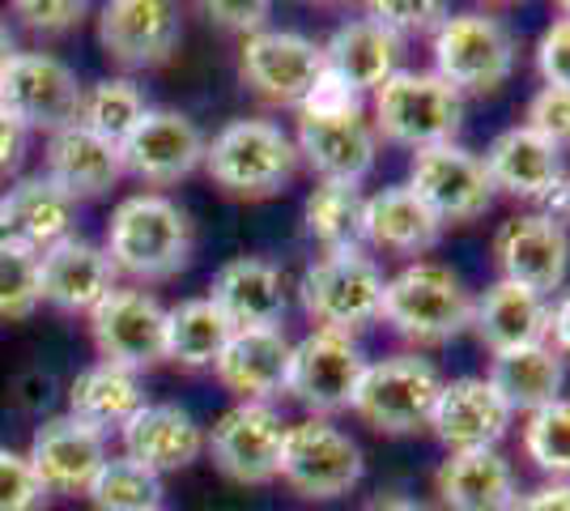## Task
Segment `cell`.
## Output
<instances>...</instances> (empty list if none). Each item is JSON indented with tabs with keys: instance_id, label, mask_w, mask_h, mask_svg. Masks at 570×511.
Wrapping results in <instances>:
<instances>
[{
	"instance_id": "13",
	"label": "cell",
	"mask_w": 570,
	"mask_h": 511,
	"mask_svg": "<svg viewBox=\"0 0 570 511\" xmlns=\"http://www.w3.org/2000/svg\"><path fill=\"white\" fill-rule=\"evenodd\" d=\"M205 146L209 137L191 116L175 107H149L137 128L119 141V163H124V175L141 179L149 188H170L205 167Z\"/></svg>"
},
{
	"instance_id": "18",
	"label": "cell",
	"mask_w": 570,
	"mask_h": 511,
	"mask_svg": "<svg viewBox=\"0 0 570 511\" xmlns=\"http://www.w3.org/2000/svg\"><path fill=\"white\" fill-rule=\"evenodd\" d=\"M107 456V435L72 414L43 417L26 448V461L48 494H86Z\"/></svg>"
},
{
	"instance_id": "34",
	"label": "cell",
	"mask_w": 570,
	"mask_h": 511,
	"mask_svg": "<svg viewBox=\"0 0 570 511\" xmlns=\"http://www.w3.org/2000/svg\"><path fill=\"white\" fill-rule=\"evenodd\" d=\"M230 320L214 307L209 294L196 298H179L167 307V358L179 363L184 371H205L222 358L226 341H230Z\"/></svg>"
},
{
	"instance_id": "50",
	"label": "cell",
	"mask_w": 570,
	"mask_h": 511,
	"mask_svg": "<svg viewBox=\"0 0 570 511\" xmlns=\"http://www.w3.org/2000/svg\"><path fill=\"white\" fill-rule=\"evenodd\" d=\"M362 511H430V508H422V503L409 499V494H375Z\"/></svg>"
},
{
	"instance_id": "29",
	"label": "cell",
	"mask_w": 570,
	"mask_h": 511,
	"mask_svg": "<svg viewBox=\"0 0 570 511\" xmlns=\"http://www.w3.org/2000/svg\"><path fill=\"white\" fill-rule=\"evenodd\" d=\"M434 494L443 511H511L520 482L499 448L448 452V461L434 469Z\"/></svg>"
},
{
	"instance_id": "6",
	"label": "cell",
	"mask_w": 570,
	"mask_h": 511,
	"mask_svg": "<svg viewBox=\"0 0 570 511\" xmlns=\"http://www.w3.org/2000/svg\"><path fill=\"white\" fill-rule=\"evenodd\" d=\"M371 116L383 141L422 154L434 146H452L464 124V98L434 73L401 69L371 95Z\"/></svg>"
},
{
	"instance_id": "33",
	"label": "cell",
	"mask_w": 570,
	"mask_h": 511,
	"mask_svg": "<svg viewBox=\"0 0 570 511\" xmlns=\"http://www.w3.org/2000/svg\"><path fill=\"white\" fill-rule=\"evenodd\" d=\"M145 405V389L137 371H124L116 363H90L72 375L69 410L65 414L81 417L95 431H124V422Z\"/></svg>"
},
{
	"instance_id": "42",
	"label": "cell",
	"mask_w": 570,
	"mask_h": 511,
	"mask_svg": "<svg viewBox=\"0 0 570 511\" xmlns=\"http://www.w3.org/2000/svg\"><path fill=\"white\" fill-rule=\"evenodd\" d=\"M523 128H532L541 141H549L558 154H567L570 149V90H549V86H541L537 95L528 98Z\"/></svg>"
},
{
	"instance_id": "4",
	"label": "cell",
	"mask_w": 570,
	"mask_h": 511,
	"mask_svg": "<svg viewBox=\"0 0 570 511\" xmlns=\"http://www.w3.org/2000/svg\"><path fill=\"white\" fill-rule=\"evenodd\" d=\"M383 286L387 277L366 247H341V252H320L303 268L298 298L315 328L357 337L362 328L380 324Z\"/></svg>"
},
{
	"instance_id": "8",
	"label": "cell",
	"mask_w": 570,
	"mask_h": 511,
	"mask_svg": "<svg viewBox=\"0 0 570 511\" xmlns=\"http://www.w3.org/2000/svg\"><path fill=\"white\" fill-rule=\"evenodd\" d=\"M366 461H362V448L350 431H341L328 417H303V422H289L282 448V478L285 487L303 499H341L362 482Z\"/></svg>"
},
{
	"instance_id": "20",
	"label": "cell",
	"mask_w": 570,
	"mask_h": 511,
	"mask_svg": "<svg viewBox=\"0 0 570 511\" xmlns=\"http://www.w3.org/2000/svg\"><path fill=\"white\" fill-rule=\"evenodd\" d=\"M116 277L119 273L102 244H90L81 235H69L48 252H39V294L48 307L65 316H90L119 286Z\"/></svg>"
},
{
	"instance_id": "37",
	"label": "cell",
	"mask_w": 570,
	"mask_h": 511,
	"mask_svg": "<svg viewBox=\"0 0 570 511\" xmlns=\"http://www.w3.org/2000/svg\"><path fill=\"white\" fill-rule=\"evenodd\" d=\"M163 478L149 473L145 464L128 461L124 452L107 456L98 478L90 482L86 499L95 511H163Z\"/></svg>"
},
{
	"instance_id": "49",
	"label": "cell",
	"mask_w": 570,
	"mask_h": 511,
	"mask_svg": "<svg viewBox=\"0 0 570 511\" xmlns=\"http://www.w3.org/2000/svg\"><path fill=\"white\" fill-rule=\"evenodd\" d=\"M549 345L567 363L570 358V291H562L549 303Z\"/></svg>"
},
{
	"instance_id": "35",
	"label": "cell",
	"mask_w": 570,
	"mask_h": 511,
	"mask_svg": "<svg viewBox=\"0 0 570 511\" xmlns=\"http://www.w3.org/2000/svg\"><path fill=\"white\" fill-rule=\"evenodd\" d=\"M362 205L366 196L357 184H328L320 179L303 205V226L320 244V252H341V247H362Z\"/></svg>"
},
{
	"instance_id": "30",
	"label": "cell",
	"mask_w": 570,
	"mask_h": 511,
	"mask_svg": "<svg viewBox=\"0 0 570 511\" xmlns=\"http://www.w3.org/2000/svg\"><path fill=\"white\" fill-rule=\"evenodd\" d=\"M473 337L490 354L523 350V345H546L549 341V298L523 291L515 282H494L473 298Z\"/></svg>"
},
{
	"instance_id": "38",
	"label": "cell",
	"mask_w": 570,
	"mask_h": 511,
	"mask_svg": "<svg viewBox=\"0 0 570 511\" xmlns=\"http://www.w3.org/2000/svg\"><path fill=\"white\" fill-rule=\"evenodd\" d=\"M523 456L549 482H570V396L528 414L523 422Z\"/></svg>"
},
{
	"instance_id": "17",
	"label": "cell",
	"mask_w": 570,
	"mask_h": 511,
	"mask_svg": "<svg viewBox=\"0 0 570 511\" xmlns=\"http://www.w3.org/2000/svg\"><path fill=\"white\" fill-rule=\"evenodd\" d=\"M184 18L167 0H111L98 9V48L119 69H158L179 51Z\"/></svg>"
},
{
	"instance_id": "11",
	"label": "cell",
	"mask_w": 570,
	"mask_h": 511,
	"mask_svg": "<svg viewBox=\"0 0 570 511\" xmlns=\"http://www.w3.org/2000/svg\"><path fill=\"white\" fill-rule=\"evenodd\" d=\"M86 320L98 363L141 375L167 358V307L145 286H116Z\"/></svg>"
},
{
	"instance_id": "24",
	"label": "cell",
	"mask_w": 570,
	"mask_h": 511,
	"mask_svg": "<svg viewBox=\"0 0 570 511\" xmlns=\"http://www.w3.org/2000/svg\"><path fill=\"white\" fill-rule=\"evenodd\" d=\"M443 230L448 226L430 214L426 200L409 184L380 188L362 205V247L383 252V256H404L409 265L422 261L426 252H434Z\"/></svg>"
},
{
	"instance_id": "22",
	"label": "cell",
	"mask_w": 570,
	"mask_h": 511,
	"mask_svg": "<svg viewBox=\"0 0 570 511\" xmlns=\"http://www.w3.org/2000/svg\"><path fill=\"white\" fill-rule=\"evenodd\" d=\"M298 163H307L311 175L328 184H357L380 163V132L362 116H333V120H298L294 132Z\"/></svg>"
},
{
	"instance_id": "52",
	"label": "cell",
	"mask_w": 570,
	"mask_h": 511,
	"mask_svg": "<svg viewBox=\"0 0 570 511\" xmlns=\"http://www.w3.org/2000/svg\"><path fill=\"white\" fill-rule=\"evenodd\" d=\"M549 205H553V218L570 222V170H567V179H562V188H558V196H553Z\"/></svg>"
},
{
	"instance_id": "36",
	"label": "cell",
	"mask_w": 570,
	"mask_h": 511,
	"mask_svg": "<svg viewBox=\"0 0 570 511\" xmlns=\"http://www.w3.org/2000/svg\"><path fill=\"white\" fill-rule=\"evenodd\" d=\"M149 111V98L132 77H98L95 86L81 90V107H77V124H86L90 132L107 137L111 146H119L137 120Z\"/></svg>"
},
{
	"instance_id": "53",
	"label": "cell",
	"mask_w": 570,
	"mask_h": 511,
	"mask_svg": "<svg viewBox=\"0 0 570 511\" xmlns=\"http://www.w3.org/2000/svg\"><path fill=\"white\" fill-rule=\"evenodd\" d=\"M562 18H570V0H567V4H562Z\"/></svg>"
},
{
	"instance_id": "12",
	"label": "cell",
	"mask_w": 570,
	"mask_h": 511,
	"mask_svg": "<svg viewBox=\"0 0 570 511\" xmlns=\"http://www.w3.org/2000/svg\"><path fill=\"white\" fill-rule=\"evenodd\" d=\"M324 43H315L311 35L298 30H261L252 39H243L238 48V77L256 98L273 107H303L311 86L324 77Z\"/></svg>"
},
{
	"instance_id": "1",
	"label": "cell",
	"mask_w": 570,
	"mask_h": 511,
	"mask_svg": "<svg viewBox=\"0 0 570 511\" xmlns=\"http://www.w3.org/2000/svg\"><path fill=\"white\" fill-rule=\"evenodd\" d=\"M102 252L111 256L116 273L132 277V286L170 282L191 265L196 226L167 193H132L111 209Z\"/></svg>"
},
{
	"instance_id": "5",
	"label": "cell",
	"mask_w": 570,
	"mask_h": 511,
	"mask_svg": "<svg viewBox=\"0 0 570 511\" xmlns=\"http://www.w3.org/2000/svg\"><path fill=\"white\" fill-rule=\"evenodd\" d=\"M434 69L430 73L448 81L455 95H494L515 73V35L494 13H448L443 26L430 35Z\"/></svg>"
},
{
	"instance_id": "48",
	"label": "cell",
	"mask_w": 570,
	"mask_h": 511,
	"mask_svg": "<svg viewBox=\"0 0 570 511\" xmlns=\"http://www.w3.org/2000/svg\"><path fill=\"white\" fill-rule=\"evenodd\" d=\"M511 511H570V482H546L523 490Z\"/></svg>"
},
{
	"instance_id": "51",
	"label": "cell",
	"mask_w": 570,
	"mask_h": 511,
	"mask_svg": "<svg viewBox=\"0 0 570 511\" xmlns=\"http://www.w3.org/2000/svg\"><path fill=\"white\" fill-rule=\"evenodd\" d=\"M18 39H13V30H9V26L0 22V77H4V69H9V65H13V56H18Z\"/></svg>"
},
{
	"instance_id": "47",
	"label": "cell",
	"mask_w": 570,
	"mask_h": 511,
	"mask_svg": "<svg viewBox=\"0 0 570 511\" xmlns=\"http://www.w3.org/2000/svg\"><path fill=\"white\" fill-rule=\"evenodd\" d=\"M26 146H30L26 124H18L9 111H4V107H0V175H9V170L22 163Z\"/></svg>"
},
{
	"instance_id": "10",
	"label": "cell",
	"mask_w": 570,
	"mask_h": 511,
	"mask_svg": "<svg viewBox=\"0 0 570 511\" xmlns=\"http://www.w3.org/2000/svg\"><path fill=\"white\" fill-rule=\"evenodd\" d=\"M289 422L268 401H235L226 414L205 431V452L238 487H268L277 482L282 448Z\"/></svg>"
},
{
	"instance_id": "19",
	"label": "cell",
	"mask_w": 570,
	"mask_h": 511,
	"mask_svg": "<svg viewBox=\"0 0 570 511\" xmlns=\"http://www.w3.org/2000/svg\"><path fill=\"white\" fill-rule=\"evenodd\" d=\"M511 422L515 414L507 410V401L485 375H460V380H443V392L430 414V435L448 452H485L507 439Z\"/></svg>"
},
{
	"instance_id": "31",
	"label": "cell",
	"mask_w": 570,
	"mask_h": 511,
	"mask_svg": "<svg viewBox=\"0 0 570 511\" xmlns=\"http://www.w3.org/2000/svg\"><path fill=\"white\" fill-rule=\"evenodd\" d=\"M404 43L371 18H354L333 30L324 43V60L341 81H350L357 95H375L392 73H401Z\"/></svg>"
},
{
	"instance_id": "3",
	"label": "cell",
	"mask_w": 570,
	"mask_h": 511,
	"mask_svg": "<svg viewBox=\"0 0 570 511\" xmlns=\"http://www.w3.org/2000/svg\"><path fill=\"white\" fill-rule=\"evenodd\" d=\"M383 324L413 345H448L469 333L473 294L439 261H413L383 286Z\"/></svg>"
},
{
	"instance_id": "44",
	"label": "cell",
	"mask_w": 570,
	"mask_h": 511,
	"mask_svg": "<svg viewBox=\"0 0 570 511\" xmlns=\"http://www.w3.org/2000/svg\"><path fill=\"white\" fill-rule=\"evenodd\" d=\"M362 102L366 98L357 95L350 81H341L333 69H324V77L311 86V95L303 98L298 116L307 120H333V116H362Z\"/></svg>"
},
{
	"instance_id": "9",
	"label": "cell",
	"mask_w": 570,
	"mask_h": 511,
	"mask_svg": "<svg viewBox=\"0 0 570 511\" xmlns=\"http://www.w3.org/2000/svg\"><path fill=\"white\" fill-rule=\"evenodd\" d=\"M366 363L371 358L357 345V337L328 333V328H311L303 341H294L285 392L311 417H328L333 422V414H345L354 405V392L362 384Z\"/></svg>"
},
{
	"instance_id": "2",
	"label": "cell",
	"mask_w": 570,
	"mask_h": 511,
	"mask_svg": "<svg viewBox=\"0 0 570 511\" xmlns=\"http://www.w3.org/2000/svg\"><path fill=\"white\" fill-rule=\"evenodd\" d=\"M298 149L294 137L277 120L264 116H238L222 124L214 141L205 146V175L214 188L238 200H268L298 175Z\"/></svg>"
},
{
	"instance_id": "40",
	"label": "cell",
	"mask_w": 570,
	"mask_h": 511,
	"mask_svg": "<svg viewBox=\"0 0 570 511\" xmlns=\"http://www.w3.org/2000/svg\"><path fill=\"white\" fill-rule=\"evenodd\" d=\"M448 13L452 9L439 4V0H375V4H366V18L380 22L383 30H392L401 43L404 39H426V35H434Z\"/></svg>"
},
{
	"instance_id": "43",
	"label": "cell",
	"mask_w": 570,
	"mask_h": 511,
	"mask_svg": "<svg viewBox=\"0 0 570 511\" xmlns=\"http://www.w3.org/2000/svg\"><path fill=\"white\" fill-rule=\"evenodd\" d=\"M9 13L35 35H69L86 22L90 9L81 0H13Z\"/></svg>"
},
{
	"instance_id": "32",
	"label": "cell",
	"mask_w": 570,
	"mask_h": 511,
	"mask_svg": "<svg viewBox=\"0 0 570 511\" xmlns=\"http://www.w3.org/2000/svg\"><path fill=\"white\" fill-rule=\"evenodd\" d=\"M485 380L494 384L511 414H537L562 396L567 384V363L553 354V345H523V350H507L490 358Z\"/></svg>"
},
{
	"instance_id": "23",
	"label": "cell",
	"mask_w": 570,
	"mask_h": 511,
	"mask_svg": "<svg viewBox=\"0 0 570 511\" xmlns=\"http://www.w3.org/2000/svg\"><path fill=\"white\" fill-rule=\"evenodd\" d=\"M124 456L149 473H179L205 456V426L175 401H145L119 431Z\"/></svg>"
},
{
	"instance_id": "14",
	"label": "cell",
	"mask_w": 570,
	"mask_h": 511,
	"mask_svg": "<svg viewBox=\"0 0 570 511\" xmlns=\"http://www.w3.org/2000/svg\"><path fill=\"white\" fill-rule=\"evenodd\" d=\"M81 81L51 51H18L13 65L0 77V107L26 124V132H56L77 120L81 107Z\"/></svg>"
},
{
	"instance_id": "7",
	"label": "cell",
	"mask_w": 570,
	"mask_h": 511,
	"mask_svg": "<svg viewBox=\"0 0 570 511\" xmlns=\"http://www.w3.org/2000/svg\"><path fill=\"white\" fill-rule=\"evenodd\" d=\"M439 392H443V375L430 358L387 354L380 363H366L350 410L380 435H417V431H430Z\"/></svg>"
},
{
	"instance_id": "46",
	"label": "cell",
	"mask_w": 570,
	"mask_h": 511,
	"mask_svg": "<svg viewBox=\"0 0 570 511\" xmlns=\"http://www.w3.org/2000/svg\"><path fill=\"white\" fill-rule=\"evenodd\" d=\"M205 13H209V22L226 26V30H235L243 39H252V35L268 30L273 4H264V0H252V4H243V0H214V4H205Z\"/></svg>"
},
{
	"instance_id": "39",
	"label": "cell",
	"mask_w": 570,
	"mask_h": 511,
	"mask_svg": "<svg viewBox=\"0 0 570 511\" xmlns=\"http://www.w3.org/2000/svg\"><path fill=\"white\" fill-rule=\"evenodd\" d=\"M39 307V252L0 235V320H30Z\"/></svg>"
},
{
	"instance_id": "26",
	"label": "cell",
	"mask_w": 570,
	"mask_h": 511,
	"mask_svg": "<svg viewBox=\"0 0 570 511\" xmlns=\"http://www.w3.org/2000/svg\"><path fill=\"white\" fill-rule=\"evenodd\" d=\"M294 341L285 328H235L222 358L214 363V375L222 389L235 392L238 401H268L285 392Z\"/></svg>"
},
{
	"instance_id": "27",
	"label": "cell",
	"mask_w": 570,
	"mask_h": 511,
	"mask_svg": "<svg viewBox=\"0 0 570 511\" xmlns=\"http://www.w3.org/2000/svg\"><path fill=\"white\" fill-rule=\"evenodd\" d=\"M77 200L56 188L48 175H22L0 193V235L18 244L48 252L51 244L77 235Z\"/></svg>"
},
{
	"instance_id": "45",
	"label": "cell",
	"mask_w": 570,
	"mask_h": 511,
	"mask_svg": "<svg viewBox=\"0 0 570 511\" xmlns=\"http://www.w3.org/2000/svg\"><path fill=\"white\" fill-rule=\"evenodd\" d=\"M537 73L549 90H570V18H553L537 43Z\"/></svg>"
},
{
	"instance_id": "15",
	"label": "cell",
	"mask_w": 570,
	"mask_h": 511,
	"mask_svg": "<svg viewBox=\"0 0 570 511\" xmlns=\"http://www.w3.org/2000/svg\"><path fill=\"white\" fill-rule=\"evenodd\" d=\"M409 188L426 200V209L443 226H469V222L485 218V209L494 205V184L485 175L481 154L455 146V141L413 154Z\"/></svg>"
},
{
	"instance_id": "16",
	"label": "cell",
	"mask_w": 570,
	"mask_h": 511,
	"mask_svg": "<svg viewBox=\"0 0 570 511\" xmlns=\"http://www.w3.org/2000/svg\"><path fill=\"white\" fill-rule=\"evenodd\" d=\"M494 261L502 282H515L523 291L549 298L553 291H562L570 273L567 222H558L546 209L507 218L494 235Z\"/></svg>"
},
{
	"instance_id": "21",
	"label": "cell",
	"mask_w": 570,
	"mask_h": 511,
	"mask_svg": "<svg viewBox=\"0 0 570 511\" xmlns=\"http://www.w3.org/2000/svg\"><path fill=\"white\" fill-rule=\"evenodd\" d=\"M481 163H485V175L494 184V196L502 193L511 200H523V205H549L567 179L562 154L523 124L502 128L490 141V149L481 154Z\"/></svg>"
},
{
	"instance_id": "41",
	"label": "cell",
	"mask_w": 570,
	"mask_h": 511,
	"mask_svg": "<svg viewBox=\"0 0 570 511\" xmlns=\"http://www.w3.org/2000/svg\"><path fill=\"white\" fill-rule=\"evenodd\" d=\"M48 490L35 478V469L26 461V452L0 448V511H43L48 508Z\"/></svg>"
},
{
	"instance_id": "25",
	"label": "cell",
	"mask_w": 570,
	"mask_h": 511,
	"mask_svg": "<svg viewBox=\"0 0 570 511\" xmlns=\"http://www.w3.org/2000/svg\"><path fill=\"white\" fill-rule=\"evenodd\" d=\"M209 298L230 328H282L285 273L268 256H230L214 273Z\"/></svg>"
},
{
	"instance_id": "28",
	"label": "cell",
	"mask_w": 570,
	"mask_h": 511,
	"mask_svg": "<svg viewBox=\"0 0 570 511\" xmlns=\"http://www.w3.org/2000/svg\"><path fill=\"white\" fill-rule=\"evenodd\" d=\"M43 175L56 188H65L72 200H86V196L111 193L124 179V163H119V146H111L107 137H98L86 124L72 120L48 132Z\"/></svg>"
}]
</instances>
